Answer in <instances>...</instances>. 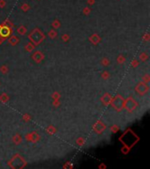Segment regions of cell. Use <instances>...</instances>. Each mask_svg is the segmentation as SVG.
I'll return each instance as SVG.
<instances>
[]
</instances>
